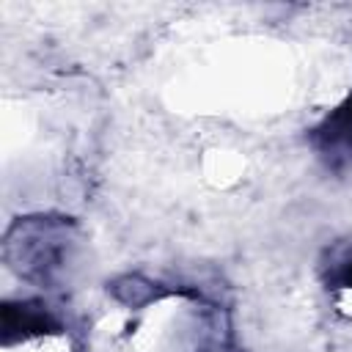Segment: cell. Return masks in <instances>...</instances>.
Here are the masks:
<instances>
[{
	"mask_svg": "<svg viewBox=\"0 0 352 352\" xmlns=\"http://www.w3.org/2000/svg\"><path fill=\"white\" fill-rule=\"evenodd\" d=\"M319 138L324 151L341 160H352V96L327 118V124L319 129Z\"/></svg>",
	"mask_w": 352,
	"mask_h": 352,
	"instance_id": "6da1fadb",
	"label": "cell"
}]
</instances>
